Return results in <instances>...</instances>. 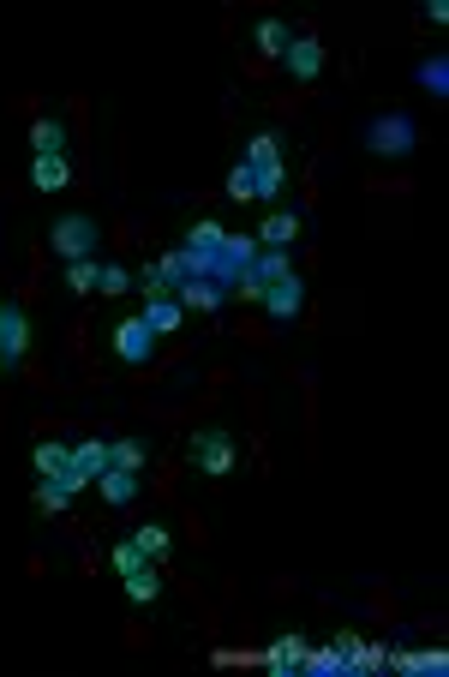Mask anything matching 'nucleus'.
I'll use <instances>...</instances> for the list:
<instances>
[{"instance_id": "obj_1", "label": "nucleus", "mask_w": 449, "mask_h": 677, "mask_svg": "<svg viewBox=\"0 0 449 677\" xmlns=\"http://www.w3.org/2000/svg\"><path fill=\"white\" fill-rule=\"evenodd\" d=\"M48 246H54V258H60V264H78V258H96V246H102V228H96V216H84V210H66V216L48 228Z\"/></svg>"}, {"instance_id": "obj_2", "label": "nucleus", "mask_w": 449, "mask_h": 677, "mask_svg": "<svg viewBox=\"0 0 449 677\" xmlns=\"http://www.w3.org/2000/svg\"><path fill=\"white\" fill-rule=\"evenodd\" d=\"M186 456H192V468L198 474H234V462H240V438L234 432H222V426H198L192 438H186Z\"/></svg>"}, {"instance_id": "obj_3", "label": "nucleus", "mask_w": 449, "mask_h": 677, "mask_svg": "<svg viewBox=\"0 0 449 677\" xmlns=\"http://www.w3.org/2000/svg\"><path fill=\"white\" fill-rule=\"evenodd\" d=\"M30 354V312L18 300H0V372H18Z\"/></svg>"}, {"instance_id": "obj_4", "label": "nucleus", "mask_w": 449, "mask_h": 677, "mask_svg": "<svg viewBox=\"0 0 449 677\" xmlns=\"http://www.w3.org/2000/svg\"><path fill=\"white\" fill-rule=\"evenodd\" d=\"M102 468H108V444H102V438H84V444H72V462H66L60 486H72V498H78L84 486H96Z\"/></svg>"}, {"instance_id": "obj_5", "label": "nucleus", "mask_w": 449, "mask_h": 677, "mask_svg": "<svg viewBox=\"0 0 449 677\" xmlns=\"http://www.w3.org/2000/svg\"><path fill=\"white\" fill-rule=\"evenodd\" d=\"M282 276H294V270H288V252H282V246H270V252H258V258L240 270V294H246V300H264V288H270V282H282Z\"/></svg>"}, {"instance_id": "obj_6", "label": "nucleus", "mask_w": 449, "mask_h": 677, "mask_svg": "<svg viewBox=\"0 0 449 677\" xmlns=\"http://www.w3.org/2000/svg\"><path fill=\"white\" fill-rule=\"evenodd\" d=\"M366 144H372L378 156H408V150H414V120H408V114H384V120L366 126Z\"/></svg>"}, {"instance_id": "obj_7", "label": "nucleus", "mask_w": 449, "mask_h": 677, "mask_svg": "<svg viewBox=\"0 0 449 677\" xmlns=\"http://www.w3.org/2000/svg\"><path fill=\"white\" fill-rule=\"evenodd\" d=\"M114 354H120L126 366H144V360L156 354V330H150L144 318H120V324H114Z\"/></svg>"}, {"instance_id": "obj_8", "label": "nucleus", "mask_w": 449, "mask_h": 677, "mask_svg": "<svg viewBox=\"0 0 449 677\" xmlns=\"http://www.w3.org/2000/svg\"><path fill=\"white\" fill-rule=\"evenodd\" d=\"M282 66H288V78L312 84V78L324 72V42H318V36H294V42H288V54H282Z\"/></svg>"}, {"instance_id": "obj_9", "label": "nucleus", "mask_w": 449, "mask_h": 677, "mask_svg": "<svg viewBox=\"0 0 449 677\" xmlns=\"http://www.w3.org/2000/svg\"><path fill=\"white\" fill-rule=\"evenodd\" d=\"M300 306H306V282H300V276H282V282H270V288H264V312H270L276 324L300 318Z\"/></svg>"}, {"instance_id": "obj_10", "label": "nucleus", "mask_w": 449, "mask_h": 677, "mask_svg": "<svg viewBox=\"0 0 449 677\" xmlns=\"http://www.w3.org/2000/svg\"><path fill=\"white\" fill-rule=\"evenodd\" d=\"M30 144H36V156H66V120L36 114L30 120Z\"/></svg>"}, {"instance_id": "obj_11", "label": "nucleus", "mask_w": 449, "mask_h": 677, "mask_svg": "<svg viewBox=\"0 0 449 677\" xmlns=\"http://www.w3.org/2000/svg\"><path fill=\"white\" fill-rule=\"evenodd\" d=\"M96 486H102V498L120 510V504H132V498H138V486H144V480H138L132 468H102V474H96Z\"/></svg>"}, {"instance_id": "obj_12", "label": "nucleus", "mask_w": 449, "mask_h": 677, "mask_svg": "<svg viewBox=\"0 0 449 677\" xmlns=\"http://www.w3.org/2000/svg\"><path fill=\"white\" fill-rule=\"evenodd\" d=\"M120 582H126V600H132V606H156V600H162V576H156V564H138V570H126Z\"/></svg>"}, {"instance_id": "obj_13", "label": "nucleus", "mask_w": 449, "mask_h": 677, "mask_svg": "<svg viewBox=\"0 0 449 677\" xmlns=\"http://www.w3.org/2000/svg\"><path fill=\"white\" fill-rule=\"evenodd\" d=\"M66 180H72V162H66V156H36V162H30V186H36V192H60Z\"/></svg>"}, {"instance_id": "obj_14", "label": "nucleus", "mask_w": 449, "mask_h": 677, "mask_svg": "<svg viewBox=\"0 0 449 677\" xmlns=\"http://www.w3.org/2000/svg\"><path fill=\"white\" fill-rule=\"evenodd\" d=\"M180 312H186V306H180V300H174V294H150V300H144V312H138V318H144V324H150V330H156V336H168V330H174V324H180Z\"/></svg>"}, {"instance_id": "obj_15", "label": "nucleus", "mask_w": 449, "mask_h": 677, "mask_svg": "<svg viewBox=\"0 0 449 677\" xmlns=\"http://www.w3.org/2000/svg\"><path fill=\"white\" fill-rule=\"evenodd\" d=\"M30 462H36V474H42V480H60V474H66V462H72V450H66L60 438H42V444L30 450Z\"/></svg>"}, {"instance_id": "obj_16", "label": "nucleus", "mask_w": 449, "mask_h": 677, "mask_svg": "<svg viewBox=\"0 0 449 677\" xmlns=\"http://www.w3.org/2000/svg\"><path fill=\"white\" fill-rule=\"evenodd\" d=\"M126 540H132V546H138V552H144L150 564H162V558L174 552V540H168V528H162V522H144V528H132Z\"/></svg>"}, {"instance_id": "obj_17", "label": "nucleus", "mask_w": 449, "mask_h": 677, "mask_svg": "<svg viewBox=\"0 0 449 677\" xmlns=\"http://www.w3.org/2000/svg\"><path fill=\"white\" fill-rule=\"evenodd\" d=\"M252 36H258V48H264V54H276V60H282V54H288V42H294L288 18H258V24H252Z\"/></svg>"}, {"instance_id": "obj_18", "label": "nucleus", "mask_w": 449, "mask_h": 677, "mask_svg": "<svg viewBox=\"0 0 449 677\" xmlns=\"http://www.w3.org/2000/svg\"><path fill=\"white\" fill-rule=\"evenodd\" d=\"M294 234H300V216H294V210H276V216H264V228H258V240H264V246H282V252L294 246Z\"/></svg>"}, {"instance_id": "obj_19", "label": "nucleus", "mask_w": 449, "mask_h": 677, "mask_svg": "<svg viewBox=\"0 0 449 677\" xmlns=\"http://www.w3.org/2000/svg\"><path fill=\"white\" fill-rule=\"evenodd\" d=\"M144 462H150V444H144V438H114V444H108V468L144 474Z\"/></svg>"}, {"instance_id": "obj_20", "label": "nucleus", "mask_w": 449, "mask_h": 677, "mask_svg": "<svg viewBox=\"0 0 449 677\" xmlns=\"http://www.w3.org/2000/svg\"><path fill=\"white\" fill-rule=\"evenodd\" d=\"M240 162H246V168H258V162H282V138H276L270 126H264V132H252V138H246V156H240Z\"/></svg>"}, {"instance_id": "obj_21", "label": "nucleus", "mask_w": 449, "mask_h": 677, "mask_svg": "<svg viewBox=\"0 0 449 677\" xmlns=\"http://www.w3.org/2000/svg\"><path fill=\"white\" fill-rule=\"evenodd\" d=\"M174 300H180V306H198V312H216V306H222L216 282H180V288H174Z\"/></svg>"}, {"instance_id": "obj_22", "label": "nucleus", "mask_w": 449, "mask_h": 677, "mask_svg": "<svg viewBox=\"0 0 449 677\" xmlns=\"http://www.w3.org/2000/svg\"><path fill=\"white\" fill-rule=\"evenodd\" d=\"M282 186H288V168H282V162H258V168H252V192H258V198H276Z\"/></svg>"}, {"instance_id": "obj_23", "label": "nucleus", "mask_w": 449, "mask_h": 677, "mask_svg": "<svg viewBox=\"0 0 449 677\" xmlns=\"http://www.w3.org/2000/svg\"><path fill=\"white\" fill-rule=\"evenodd\" d=\"M222 240H228V228H222V222H192L186 252H222Z\"/></svg>"}, {"instance_id": "obj_24", "label": "nucleus", "mask_w": 449, "mask_h": 677, "mask_svg": "<svg viewBox=\"0 0 449 677\" xmlns=\"http://www.w3.org/2000/svg\"><path fill=\"white\" fill-rule=\"evenodd\" d=\"M222 192H228L234 204H258V192H252V168H246V162H234V168H228V180H222Z\"/></svg>"}, {"instance_id": "obj_25", "label": "nucleus", "mask_w": 449, "mask_h": 677, "mask_svg": "<svg viewBox=\"0 0 449 677\" xmlns=\"http://www.w3.org/2000/svg\"><path fill=\"white\" fill-rule=\"evenodd\" d=\"M66 504H72V486H60V480H42V486H36V510H42V516H60Z\"/></svg>"}, {"instance_id": "obj_26", "label": "nucleus", "mask_w": 449, "mask_h": 677, "mask_svg": "<svg viewBox=\"0 0 449 677\" xmlns=\"http://www.w3.org/2000/svg\"><path fill=\"white\" fill-rule=\"evenodd\" d=\"M96 270H102L96 258H78V264H66V288H72V294H90V288H96Z\"/></svg>"}, {"instance_id": "obj_27", "label": "nucleus", "mask_w": 449, "mask_h": 677, "mask_svg": "<svg viewBox=\"0 0 449 677\" xmlns=\"http://www.w3.org/2000/svg\"><path fill=\"white\" fill-rule=\"evenodd\" d=\"M96 288H102V294H126V288H132V270H126V264H102V270H96Z\"/></svg>"}, {"instance_id": "obj_28", "label": "nucleus", "mask_w": 449, "mask_h": 677, "mask_svg": "<svg viewBox=\"0 0 449 677\" xmlns=\"http://www.w3.org/2000/svg\"><path fill=\"white\" fill-rule=\"evenodd\" d=\"M420 84H432V90H438V96H444V90H449V60H444V54H438V60H426V66H420Z\"/></svg>"}, {"instance_id": "obj_29", "label": "nucleus", "mask_w": 449, "mask_h": 677, "mask_svg": "<svg viewBox=\"0 0 449 677\" xmlns=\"http://www.w3.org/2000/svg\"><path fill=\"white\" fill-rule=\"evenodd\" d=\"M138 564H150V558H144V552H138L132 540H120V546H114V570L126 576V570H138Z\"/></svg>"}, {"instance_id": "obj_30", "label": "nucleus", "mask_w": 449, "mask_h": 677, "mask_svg": "<svg viewBox=\"0 0 449 677\" xmlns=\"http://www.w3.org/2000/svg\"><path fill=\"white\" fill-rule=\"evenodd\" d=\"M426 18H432V24H449V0H426Z\"/></svg>"}]
</instances>
